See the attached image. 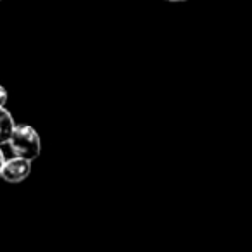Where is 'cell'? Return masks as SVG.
<instances>
[{
    "label": "cell",
    "instance_id": "5",
    "mask_svg": "<svg viewBox=\"0 0 252 252\" xmlns=\"http://www.w3.org/2000/svg\"><path fill=\"white\" fill-rule=\"evenodd\" d=\"M5 164V158H4V152L0 151V173H2V168H4Z\"/></svg>",
    "mask_w": 252,
    "mask_h": 252
},
{
    "label": "cell",
    "instance_id": "4",
    "mask_svg": "<svg viewBox=\"0 0 252 252\" xmlns=\"http://www.w3.org/2000/svg\"><path fill=\"white\" fill-rule=\"evenodd\" d=\"M5 102H7V90L0 85V107H4Z\"/></svg>",
    "mask_w": 252,
    "mask_h": 252
},
{
    "label": "cell",
    "instance_id": "6",
    "mask_svg": "<svg viewBox=\"0 0 252 252\" xmlns=\"http://www.w3.org/2000/svg\"><path fill=\"white\" fill-rule=\"evenodd\" d=\"M168 2H185V0H168Z\"/></svg>",
    "mask_w": 252,
    "mask_h": 252
},
{
    "label": "cell",
    "instance_id": "3",
    "mask_svg": "<svg viewBox=\"0 0 252 252\" xmlns=\"http://www.w3.org/2000/svg\"><path fill=\"white\" fill-rule=\"evenodd\" d=\"M14 119L5 107H0V144H7L14 130Z\"/></svg>",
    "mask_w": 252,
    "mask_h": 252
},
{
    "label": "cell",
    "instance_id": "1",
    "mask_svg": "<svg viewBox=\"0 0 252 252\" xmlns=\"http://www.w3.org/2000/svg\"><path fill=\"white\" fill-rule=\"evenodd\" d=\"M7 144L11 145L14 158H21L26 159V161L36 159L40 156V151H42V142H40L38 133L30 125L14 126Z\"/></svg>",
    "mask_w": 252,
    "mask_h": 252
},
{
    "label": "cell",
    "instance_id": "2",
    "mask_svg": "<svg viewBox=\"0 0 252 252\" xmlns=\"http://www.w3.org/2000/svg\"><path fill=\"white\" fill-rule=\"evenodd\" d=\"M32 171V161H26L21 158H12L5 161L0 176L9 183H19L26 178Z\"/></svg>",
    "mask_w": 252,
    "mask_h": 252
}]
</instances>
